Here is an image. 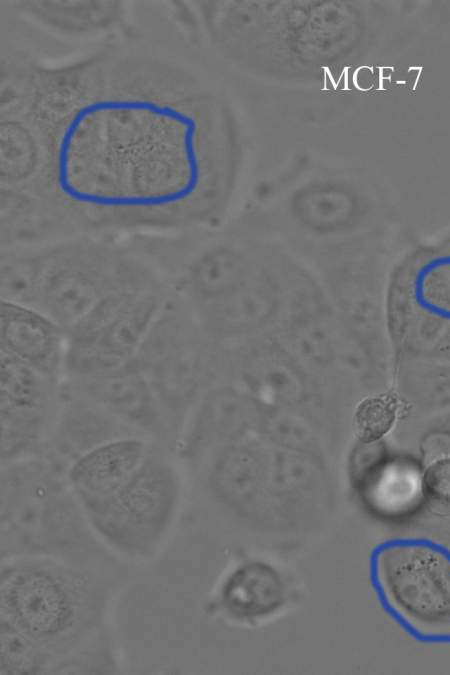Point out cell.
<instances>
[{
  "label": "cell",
  "mask_w": 450,
  "mask_h": 675,
  "mask_svg": "<svg viewBox=\"0 0 450 675\" xmlns=\"http://www.w3.org/2000/svg\"><path fill=\"white\" fill-rule=\"evenodd\" d=\"M130 23L60 62L29 53L5 103L33 136L32 196L80 234L217 217L240 164L225 100Z\"/></svg>",
  "instance_id": "6da1fadb"
},
{
  "label": "cell",
  "mask_w": 450,
  "mask_h": 675,
  "mask_svg": "<svg viewBox=\"0 0 450 675\" xmlns=\"http://www.w3.org/2000/svg\"><path fill=\"white\" fill-rule=\"evenodd\" d=\"M1 617L55 661L97 634L114 582L80 563L50 556L2 559Z\"/></svg>",
  "instance_id": "7a4b0ae2"
},
{
  "label": "cell",
  "mask_w": 450,
  "mask_h": 675,
  "mask_svg": "<svg viewBox=\"0 0 450 675\" xmlns=\"http://www.w3.org/2000/svg\"><path fill=\"white\" fill-rule=\"evenodd\" d=\"M99 539L66 476L30 457L2 465L1 554L50 556L83 564Z\"/></svg>",
  "instance_id": "3957f363"
},
{
  "label": "cell",
  "mask_w": 450,
  "mask_h": 675,
  "mask_svg": "<svg viewBox=\"0 0 450 675\" xmlns=\"http://www.w3.org/2000/svg\"><path fill=\"white\" fill-rule=\"evenodd\" d=\"M177 492L171 465L152 444L116 494L83 511L104 545L131 560H146L157 552L171 524Z\"/></svg>",
  "instance_id": "277c9868"
},
{
  "label": "cell",
  "mask_w": 450,
  "mask_h": 675,
  "mask_svg": "<svg viewBox=\"0 0 450 675\" xmlns=\"http://www.w3.org/2000/svg\"><path fill=\"white\" fill-rule=\"evenodd\" d=\"M164 305L161 285L107 295L67 333L65 373L91 377L129 364Z\"/></svg>",
  "instance_id": "5b68a950"
},
{
  "label": "cell",
  "mask_w": 450,
  "mask_h": 675,
  "mask_svg": "<svg viewBox=\"0 0 450 675\" xmlns=\"http://www.w3.org/2000/svg\"><path fill=\"white\" fill-rule=\"evenodd\" d=\"M379 584L404 619L427 635H450V562L427 546L392 544L377 555Z\"/></svg>",
  "instance_id": "8992f818"
},
{
  "label": "cell",
  "mask_w": 450,
  "mask_h": 675,
  "mask_svg": "<svg viewBox=\"0 0 450 675\" xmlns=\"http://www.w3.org/2000/svg\"><path fill=\"white\" fill-rule=\"evenodd\" d=\"M152 444L142 436L123 437L75 459L65 476L82 509L116 494L139 469Z\"/></svg>",
  "instance_id": "52a82bcc"
},
{
  "label": "cell",
  "mask_w": 450,
  "mask_h": 675,
  "mask_svg": "<svg viewBox=\"0 0 450 675\" xmlns=\"http://www.w3.org/2000/svg\"><path fill=\"white\" fill-rule=\"evenodd\" d=\"M68 382L146 437L163 432L161 404L147 376L134 363L101 375L69 378Z\"/></svg>",
  "instance_id": "ba28073f"
},
{
  "label": "cell",
  "mask_w": 450,
  "mask_h": 675,
  "mask_svg": "<svg viewBox=\"0 0 450 675\" xmlns=\"http://www.w3.org/2000/svg\"><path fill=\"white\" fill-rule=\"evenodd\" d=\"M146 437L86 397L68 381L59 386L56 410L46 444L72 462L106 442ZM148 438V437H146Z\"/></svg>",
  "instance_id": "9c48e42d"
},
{
  "label": "cell",
  "mask_w": 450,
  "mask_h": 675,
  "mask_svg": "<svg viewBox=\"0 0 450 675\" xmlns=\"http://www.w3.org/2000/svg\"><path fill=\"white\" fill-rule=\"evenodd\" d=\"M1 352L58 381L67 349L65 330L42 311L1 300Z\"/></svg>",
  "instance_id": "30bf717a"
},
{
  "label": "cell",
  "mask_w": 450,
  "mask_h": 675,
  "mask_svg": "<svg viewBox=\"0 0 450 675\" xmlns=\"http://www.w3.org/2000/svg\"><path fill=\"white\" fill-rule=\"evenodd\" d=\"M10 6L37 27L71 39L108 36L128 22L127 4L120 1H19Z\"/></svg>",
  "instance_id": "8fae6325"
},
{
  "label": "cell",
  "mask_w": 450,
  "mask_h": 675,
  "mask_svg": "<svg viewBox=\"0 0 450 675\" xmlns=\"http://www.w3.org/2000/svg\"><path fill=\"white\" fill-rule=\"evenodd\" d=\"M280 287L275 276L253 265L245 279L223 298L201 305L211 330L236 334L255 329L275 312Z\"/></svg>",
  "instance_id": "7c38bea8"
},
{
  "label": "cell",
  "mask_w": 450,
  "mask_h": 675,
  "mask_svg": "<svg viewBox=\"0 0 450 675\" xmlns=\"http://www.w3.org/2000/svg\"><path fill=\"white\" fill-rule=\"evenodd\" d=\"M289 211L300 228L320 237L348 234L356 229L361 217L356 197L329 181L312 182L295 191Z\"/></svg>",
  "instance_id": "4fadbf2b"
},
{
  "label": "cell",
  "mask_w": 450,
  "mask_h": 675,
  "mask_svg": "<svg viewBox=\"0 0 450 675\" xmlns=\"http://www.w3.org/2000/svg\"><path fill=\"white\" fill-rule=\"evenodd\" d=\"M253 264L237 247L220 243L199 252L185 271V284L200 305L231 293L248 275Z\"/></svg>",
  "instance_id": "5bb4252c"
},
{
  "label": "cell",
  "mask_w": 450,
  "mask_h": 675,
  "mask_svg": "<svg viewBox=\"0 0 450 675\" xmlns=\"http://www.w3.org/2000/svg\"><path fill=\"white\" fill-rule=\"evenodd\" d=\"M280 577L271 568L252 564L233 572L225 581L221 599L224 608L240 618H259L277 609L283 600Z\"/></svg>",
  "instance_id": "9a60e30c"
},
{
  "label": "cell",
  "mask_w": 450,
  "mask_h": 675,
  "mask_svg": "<svg viewBox=\"0 0 450 675\" xmlns=\"http://www.w3.org/2000/svg\"><path fill=\"white\" fill-rule=\"evenodd\" d=\"M58 381L1 352V411L54 415Z\"/></svg>",
  "instance_id": "2e32d148"
},
{
  "label": "cell",
  "mask_w": 450,
  "mask_h": 675,
  "mask_svg": "<svg viewBox=\"0 0 450 675\" xmlns=\"http://www.w3.org/2000/svg\"><path fill=\"white\" fill-rule=\"evenodd\" d=\"M54 662L50 653L1 617V674L48 673Z\"/></svg>",
  "instance_id": "e0dca14e"
},
{
  "label": "cell",
  "mask_w": 450,
  "mask_h": 675,
  "mask_svg": "<svg viewBox=\"0 0 450 675\" xmlns=\"http://www.w3.org/2000/svg\"><path fill=\"white\" fill-rule=\"evenodd\" d=\"M102 629L88 641L69 654L57 659L51 673H90L89 666L94 673L115 672L117 666L111 641L99 634Z\"/></svg>",
  "instance_id": "ac0fdd59"
},
{
  "label": "cell",
  "mask_w": 450,
  "mask_h": 675,
  "mask_svg": "<svg viewBox=\"0 0 450 675\" xmlns=\"http://www.w3.org/2000/svg\"><path fill=\"white\" fill-rule=\"evenodd\" d=\"M397 410V402L389 394L370 396L362 400L353 417L358 439L369 444L382 438L393 427Z\"/></svg>",
  "instance_id": "d6986e66"
},
{
  "label": "cell",
  "mask_w": 450,
  "mask_h": 675,
  "mask_svg": "<svg viewBox=\"0 0 450 675\" xmlns=\"http://www.w3.org/2000/svg\"><path fill=\"white\" fill-rule=\"evenodd\" d=\"M423 484L435 498L450 501V435L430 436L423 444Z\"/></svg>",
  "instance_id": "ffe728a7"
}]
</instances>
